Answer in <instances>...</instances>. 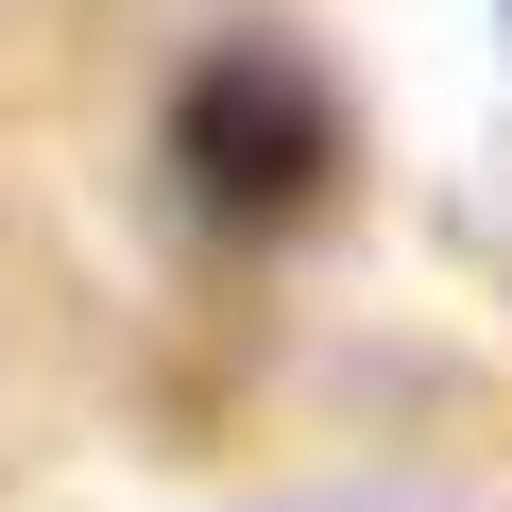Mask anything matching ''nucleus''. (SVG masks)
Returning a JSON list of instances; mask_svg holds the SVG:
<instances>
[{"instance_id":"1","label":"nucleus","mask_w":512,"mask_h":512,"mask_svg":"<svg viewBox=\"0 0 512 512\" xmlns=\"http://www.w3.org/2000/svg\"><path fill=\"white\" fill-rule=\"evenodd\" d=\"M188 154H205V188H239V205H291V188L325 171V120H308L274 69H205V103H188Z\"/></svg>"}]
</instances>
